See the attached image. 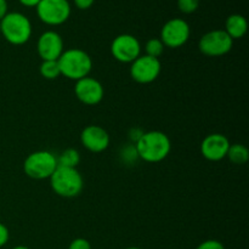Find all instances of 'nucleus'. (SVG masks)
<instances>
[{"label":"nucleus","instance_id":"nucleus-7","mask_svg":"<svg viewBox=\"0 0 249 249\" xmlns=\"http://www.w3.org/2000/svg\"><path fill=\"white\" fill-rule=\"evenodd\" d=\"M233 40L224 29H214L207 32L198 43L199 51L211 57H218L230 53Z\"/></svg>","mask_w":249,"mask_h":249},{"label":"nucleus","instance_id":"nucleus-26","mask_svg":"<svg viewBox=\"0 0 249 249\" xmlns=\"http://www.w3.org/2000/svg\"><path fill=\"white\" fill-rule=\"evenodd\" d=\"M75 7L79 10H88L94 5L95 0H73Z\"/></svg>","mask_w":249,"mask_h":249},{"label":"nucleus","instance_id":"nucleus-23","mask_svg":"<svg viewBox=\"0 0 249 249\" xmlns=\"http://www.w3.org/2000/svg\"><path fill=\"white\" fill-rule=\"evenodd\" d=\"M196 249H225L223 243L216 240H207L202 242Z\"/></svg>","mask_w":249,"mask_h":249},{"label":"nucleus","instance_id":"nucleus-14","mask_svg":"<svg viewBox=\"0 0 249 249\" xmlns=\"http://www.w3.org/2000/svg\"><path fill=\"white\" fill-rule=\"evenodd\" d=\"M82 145L90 152L100 153L109 145V135L102 126L88 125L80 134Z\"/></svg>","mask_w":249,"mask_h":249},{"label":"nucleus","instance_id":"nucleus-11","mask_svg":"<svg viewBox=\"0 0 249 249\" xmlns=\"http://www.w3.org/2000/svg\"><path fill=\"white\" fill-rule=\"evenodd\" d=\"M75 96L80 102L88 106H95L104 99V87L99 80L91 77H85L77 80L74 87Z\"/></svg>","mask_w":249,"mask_h":249},{"label":"nucleus","instance_id":"nucleus-30","mask_svg":"<svg viewBox=\"0 0 249 249\" xmlns=\"http://www.w3.org/2000/svg\"><path fill=\"white\" fill-rule=\"evenodd\" d=\"M125 249H141V248H139V247H129V248H125Z\"/></svg>","mask_w":249,"mask_h":249},{"label":"nucleus","instance_id":"nucleus-20","mask_svg":"<svg viewBox=\"0 0 249 249\" xmlns=\"http://www.w3.org/2000/svg\"><path fill=\"white\" fill-rule=\"evenodd\" d=\"M121 160L125 164H134L136 160H139L138 151L134 143H129V145L124 146L121 151Z\"/></svg>","mask_w":249,"mask_h":249},{"label":"nucleus","instance_id":"nucleus-4","mask_svg":"<svg viewBox=\"0 0 249 249\" xmlns=\"http://www.w3.org/2000/svg\"><path fill=\"white\" fill-rule=\"evenodd\" d=\"M49 179L53 192L65 198L78 196L84 187V180L77 168L57 165L56 170Z\"/></svg>","mask_w":249,"mask_h":249},{"label":"nucleus","instance_id":"nucleus-25","mask_svg":"<svg viewBox=\"0 0 249 249\" xmlns=\"http://www.w3.org/2000/svg\"><path fill=\"white\" fill-rule=\"evenodd\" d=\"M143 135V131L139 128H133L130 131H129V140L131 141V143L135 145L139 140H140L141 136Z\"/></svg>","mask_w":249,"mask_h":249},{"label":"nucleus","instance_id":"nucleus-24","mask_svg":"<svg viewBox=\"0 0 249 249\" xmlns=\"http://www.w3.org/2000/svg\"><path fill=\"white\" fill-rule=\"evenodd\" d=\"M9 241V230L4 224L0 223V248L4 247Z\"/></svg>","mask_w":249,"mask_h":249},{"label":"nucleus","instance_id":"nucleus-2","mask_svg":"<svg viewBox=\"0 0 249 249\" xmlns=\"http://www.w3.org/2000/svg\"><path fill=\"white\" fill-rule=\"evenodd\" d=\"M0 33L12 45H23L32 36V22L22 12H7L0 19Z\"/></svg>","mask_w":249,"mask_h":249},{"label":"nucleus","instance_id":"nucleus-15","mask_svg":"<svg viewBox=\"0 0 249 249\" xmlns=\"http://www.w3.org/2000/svg\"><path fill=\"white\" fill-rule=\"evenodd\" d=\"M248 29V22L245 16L240 14H233L226 18L225 29L224 31L229 34L232 40L241 39L246 36Z\"/></svg>","mask_w":249,"mask_h":249},{"label":"nucleus","instance_id":"nucleus-22","mask_svg":"<svg viewBox=\"0 0 249 249\" xmlns=\"http://www.w3.org/2000/svg\"><path fill=\"white\" fill-rule=\"evenodd\" d=\"M68 249H91L89 241L85 238H75L71 242Z\"/></svg>","mask_w":249,"mask_h":249},{"label":"nucleus","instance_id":"nucleus-28","mask_svg":"<svg viewBox=\"0 0 249 249\" xmlns=\"http://www.w3.org/2000/svg\"><path fill=\"white\" fill-rule=\"evenodd\" d=\"M18 2L24 7H36L40 0H18Z\"/></svg>","mask_w":249,"mask_h":249},{"label":"nucleus","instance_id":"nucleus-16","mask_svg":"<svg viewBox=\"0 0 249 249\" xmlns=\"http://www.w3.org/2000/svg\"><path fill=\"white\" fill-rule=\"evenodd\" d=\"M226 157H228L229 160L233 163V164L242 165L248 160L249 151L245 145H241V143H235V145H230Z\"/></svg>","mask_w":249,"mask_h":249},{"label":"nucleus","instance_id":"nucleus-6","mask_svg":"<svg viewBox=\"0 0 249 249\" xmlns=\"http://www.w3.org/2000/svg\"><path fill=\"white\" fill-rule=\"evenodd\" d=\"M36 11L43 23L48 26H61L70 18L72 7L68 0H40Z\"/></svg>","mask_w":249,"mask_h":249},{"label":"nucleus","instance_id":"nucleus-9","mask_svg":"<svg viewBox=\"0 0 249 249\" xmlns=\"http://www.w3.org/2000/svg\"><path fill=\"white\" fill-rule=\"evenodd\" d=\"M160 71H162V65L160 58L151 57L148 55H140L131 62L130 75L135 82L148 84L157 79Z\"/></svg>","mask_w":249,"mask_h":249},{"label":"nucleus","instance_id":"nucleus-8","mask_svg":"<svg viewBox=\"0 0 249 249\" xmlns=\"http://www.w3.org/2000/svg\"><path fill=\"white\" fill-rule=\"evenodd\" d=\"M190 34H191L190 24L185 19L175 17V18L165 22L160 31V39L164 46L177 49L186 44L190 38Z\"/></svg>","mask_w":249,"mask_h":249},{"label":"nucleus","instance_id":"nucleus-5","mask_svg":"<svg viewBox=\"0 0 249 249\" xmlns=\"http://www.w3.org/2000/svg\"><path fill=\"white\" fill-rule=\"evenodd\" d=\"M57 168V157L49 151L31 153L23 163L24 173L32 179H49Z\"/></svg>","mask_w":249,"mask_h":249},{"label":"nucleus","instance_id":"nucleus-12","mask_svg":"<svg viewBox=\"0 0 249 249\" xmlns=\"http://www.w3.org/2000/svg\"><path fill=\"white\" fill-rule=\"evenodd\" d=\"M36 50H38L39 56L43 61L58 60V57L65 51L62 38L55 31L44 32L38 39Z\"/></svg>","mask_w":249,"mask_h":249},{"label":"nucleus","instance_id":"nucleus-19","mask_svg":"<svg viewBox=\"0 0 249 249\" xmlns=\"http://www.w3.org/2000/svg\"><path fill=\"white\" fill-rule=\"evenodd\" d=\"M145 50L146 55L151 56V57L160 58V56L164 51V45H163L162 40L160 38H152L146 43Z\"/></svg>","mask_w":249,"mask_h":249},{"label":"nucleus","instance_id":"nucleus-29","mask_svg":"<svg viewBox=\"0 0 249 249\" xmlns=\"http://www.w3.org/2000/svg\"><path fill=\"white\" fill-rule=\"evenodd\" d=\"M12 249H29V248L26 247V246H17V247H15Z\"/></svg>","mask_w":249,"mask_h":249},{"label":"nucleus","instance_id":"nucleus-18","mask_svg":"<svg viewBox=\"0 0 249 249\" xmlns=\"http://www.w3.org/2000/svg\"><path fill=\"white\" fill-rule=\"evenodd\" d=\"M40 74L45 79H56L58 75H61L60 67H58L57 60H50V61H43L40 65Z\"/></svg>","mask_w":249,"mask_h":249},{"label":"nucleus","instance_id":"nucleus-13","mask_svg":"<svg viewBox=\"0 0 249 249\" xmlns=\"http://www.w3.org/2000/svg\"><path fill=\"white\" fill-rule=\"evenodd\" d=\"M230 141L223 134H211L202 141L201 152L206 160L218 162L228 155Z\"/></svg>","mask_w":249,"mask_h":249},{"label":"nucleus","instance_id":"nucleus-10","mask_svg":"<svg viewBox=\"0 0 249 249\" xmlns=\"http://www.w3.org/2000/svg\"><path fill=\"white\" fill-rule=\"evenodd\" d=\"M111 53L119 62L131 63L140 56L141 44L131 34H121L112 41Z\"/></svg>","mask_w":249,"mask_h":249},{"label":"nucleus","instance_id":"nucleus-27","mask_svg":"<svg viewBox=\"0 0 249 249\" xmlns=\"http://www.w3.org/2000/svg\"><path fill=\"white\" fill-rule=\"evenodd\" d=\"M9 12V5H7V0H0V19L4 18L5 15Z\"/></svg>","mask_w":249,"mask_h":249},{"label":"nucleus","instance_id":"nucleus-21","mask_svg":"<svg viewBox=\"0 0 249 249\" xmlns=\"http://www.w3.org/2000/svg\"><path fill=\"white\" fill-rule=\"evenodd\" d=\"M178 9L182 12V14H194L195 11H197V9L199 7L201 4V0H177Z\"/></svg>","mask_w":249,"mask_h":249},{"label":"nucleus","instance_id":"nucleus-3","mask_svg":"<svg viewBox=\"0 0 249 249\" xmlns=\"http://www.w3.org/2000/svg\"><path fill=\"white\" fill-rule=\"evenodd\" d=\"M61 74L72 80H79L89 75L92 68V60L84 50L68 49L57 60Z\"/></svg>","mask_w":249,"mask_h":249},{"label":"nucleus","instance_id":"nucleus-17","mask_svg":"<svg viewBox=\"0 0 249 249\" xmlns=\"http://www.w3.org/2000/svg\"><path fill=\"white\" fill-rule=\"evenodd\" d=\"M80 162V155L74 148H67L57 157V165L67 168H77Z\"/></svg>","mask_w":249,"mask_h":249},{"label":"nucleus","instance_id":"nucleus-1","mask_svg":"<svg viewBox=\"0 0 249 249\" xmlns=\"http://www.w3.org/2000/svg\"><path fill=\"white\" fill-rule=\"evenodd\" d=\"M139 158L148 163H158L168 157L172 150V142L167 134L153 130L143 133L135 143Z\"/></svg>","mask_w":249,"mask_h":249}]
</instances>
